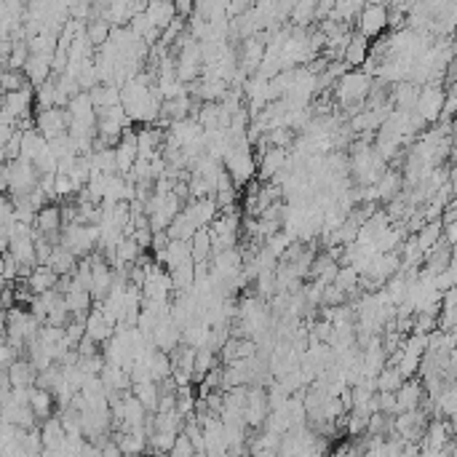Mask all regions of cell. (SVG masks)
<instances>
[{"label": "cell", "mask_w": 457, "mask_h": 457, "mask_svg": "<svg viewBox=\"0 0 457 457\" xmlns=\"http://www.w3.org/2000/svg\"><path fill=\"white\" fill-rule=\"evenodd\" d=\"M222 169L228 172L230 182H233V188H246L252 179H255L257 174V161L255 155H252V148L246 145V142H241V145H233V148L228 150V155L222 158Z\"/></svg>", "instance_id": "cell-1"}, {"label": "cell", "mask_w": 457, "mask_h": 457, "mask_svg": "<svg viewBox=\"0 0 457 457\" xmlns=\"http://www.w3.org/2000/svg\"><path fill=\"white\" fill-rule=\"evenodd\" d=\"M335 89H337V99H340L342 108L350 110V105L353 108H361L363 96H369V91H372V78L366 72H361V70H348L337 81Z\"/></svg>", "instance_id": "cell-2"}, {"label": "cell", "mask_w": 457, "mask_h": 457, "mask_svg": "<svg viewBox=\"0 0 457 457\" xmlns=\"http://www.w3.org/2000/svg\"><path fill=\"white\" fill-rule=\"evenodd\" d=\"M444 96H446V91H442V86H439V83H428L425 89H420L417 102H415V112L423 118V123H436V121H439Z\"/></svg>", "instance_id": "cell-3"}, {"label": "cell", "mask_w": 457, "mask_h": 457, "mask_svg": "<svg viewBox=\"0 0 457 457\" xmlns=\"http://www.w3.org/2000/svg\"><path fill=\"white\" fill-rule=\"evenodd\" d=\"M67 126H70L67 110L51 108V110H41V112L35 115V131H38L46 142H51L56 136H65L67 134Z\"/></svg>", "instance_id": "cell-4"}, {"label": "cell", "mask_w": 457, "mask_h": 457, "mask_svg": "<svg viewBox=\"0 0 457 457\" xmlns=\"http://www.w3.org/2000/svg\"><path fill=\"white\" fill-rule=\"evenodd\" d=\"M359 35L361 38H377L382 30L388 27V6L382 3H372V6H363L361 14H359Z\"/></svg>", "instance_id": "cell-5"}, {"label": "cell", "mask_w": 457, "mask_h": 457, "mask_svg": "<svg viewBox=\"0 0 457 457\" xmlns=\"http://www.w3.org/2000/svg\"><path fill=\"white\" fill-rule=\"evenodd\" d=\"M270 406H268V390L262 385H255V388H246V404H243V423L252 425V428H259L268 417Z\"/></svg>", "instance_id": "cell-6"}, {"label": "cell", "mask_w": 457, "mask_h": 457, "mask_svg": "<svg viewBox=\"0 0 457 457\" xmlns=\"http://www.w3.org/2000/svg\"><path fill=\"white\" fill-rule=\"evenodd\" d=\"M30 105H35V94L32 89H19V91H11V94L0 96V110L11 118V121H22L30 115Z\"/></svg>", "instance_id": "cell-7"}, {"label": "cell", "mask_w": 457, "mask_h": 457, "mask_svg": "<svg viewBox=\"0 0 457 457\" xmlns=\"http://www.w3.org/2000/svg\"><path fill=\"white\" fill-rule=\"evenodd\" d=\"M8 255L16 259L19 268H35L38 259H35V243H32V236H14L8 241Z\"/></svg>", "instance_id": "cell-8"}, {"label": "cell", "mask_w": 457, "mask_h": 457, "mask_svg": "<svg viewBox=\"0 0 457 457\" xmlns=\"http://www.w3.org/2000/svg\"><path fill=\"white\" fill-rule=\"evenodd\" d=\"M51 59L54 56H38V54H30L27 56V65H25V78H27L30 86H41V83H46L49 78H51Z\"/></svg>", "instance_id": "cell-9"}, {"label": "cell", "mask_w": 457, "mask_h": 457, "mask_svg": "<svg viewBox=\"0 0 457 457\" xmlns=\"http://www.w3.org/2000/svg\"><path fill=\"white\" fill-rule=\"evenodd\" d=\"M89 99H91V108H94V115H96L102 110L121 105V89L115 83H99L96 89L89 91Z\"/></svg>", "instance_id": "cell-10"}, {"label": "cell", "mask_w": 457, "mask_h": 457, "mask_svg": "<svg viewBox=\"0 0 457 457\" xmlns=\"http://www.w3.org/2000/svg\"><path fill=\"white\" fill-rule=\"evenodd\" d=\"M185 214L193 219V225L195 228H209L212 222H214V217H217V203H214V198H201V201H193L190 206H185L182 209Z\"/></svg>", "instance_id": "cell-11"}, {"label": "cell", "mask_w": 457, "mask_h": 457, "mask_svg": "<svg viewBox=\"0 0 457 457\" xmlns=\"http://www.w3.org/2000/svg\"><path fill=\"white\" fill-rule=\"evenodd\" d=\"M396 406H399V415L401 412H417L420 399H423V385L417 380H404V385L396 393Z\"/></svg>", "instance_id": "cell-12"}, {"label": "cell", "mask_w": 457, "mask_h": 457, "mask_svg": "<svg viewBox=\"0 0 457 457\" xmlns=\"http://www.w3.org/2000/svg\"><path fill=\"white\" fill-rule=\"evenodd\" d=\"M56 278H59V276H56L51 268H46V265H35V268H32V273H30V278L25 283H27L30 295L38 297V295L51 292V289L56 286Z\"/></svg>", "instance_id": "cell-13"}, {"label": "cell", "mask_w": 457, "mask_h": 457, "mask_svg": "<svg viewBox=\"0 0 457 457\" xmlns=\"http://www.w3.org/2000/svg\"><path fill=\"white\" fill-rule=\"evenodd\" d=\"M115 446L121 457H139L148 449V436L145 430H131V433H118L115 436Z\"/></svg>", "instance_id": "cell-14"}, {"label": "cell", "mask_w": 457, "mask_h": 457, "mask_svg": "<svg viewBox=\"0 0 457 457\" xmlns=\"http://www.w3.org/2000/svg\"><path fill=\"white\" fill-rule=\"evenodd\" d=\"M8 385L11 388H30V385H35V377H38V372H35V366L27 361V359H16L11 366H8Z\"/></svg>", "instance_id": "cell-15"}, {"label": "cell", "mask_w": 457, "mask_h": 457, "mask_svg": "<svg viewBox=\"0 0 457 457\" xmlns=\"http://www.w3.org/2000/svg\"><path fill=\"white\" fill-rule=\"evenodd\" d=\"M112 335H115V326H110V323L102 318L99 310H89V316H86V337L99 345V342H108Z\"/></svg>", "instance_id": "cell-16"}, {"label": "cell", "mask_w": 457, "mask_h": 457, "mask_svg": "<svg viewBox=\"0 0 457 457\" xmlns=\"http://www.w3.org/2000/svg\"><path fill=\"white\" fill-rule=\"evenodd\" d=\"M193 262L190 257V241H169V246L163 249V270H174L179 265Z\"/></svg>", "instance_id": "cell-17"}, {"label": "cell", "mask_w": 457, "mask_h": 457, "mask_svg": "<svg viewBox=\"0 0 457 457\" xmlns=\"http://www.w3.org/2000/svg\"><path fill=\"white\" fill-rule=\"evenodd\" d=\"M30 412L35 415V420H49L54 412V396L43 388H30Z\"/></svg>", "instance_id": "cell-18"}, {"label": "cell", "mask_w": 457, "mask_h": 457, "mask_svg": "<svg viewBox=\"0 0 457 457\" xmlns=\"http://www.w3.org/2000/svg\"><path fill=\"white\" fill-rule=\"evenodd\" d=\"M417 94H420V86H415V83H396V89L390 91V105L409 112V110H415Z\"/></svg>", "instance_id": "cell-19"}, {"label": "cell", "mask_w": 457, "mask_h": 457, "mask_svg": "<svg viewBox=\"0 0 457 457\" xmlns=\"http://www.w3.org/2000/svg\"><path fill=\"white\" fill-rule=\"evenodd\" d=\"M75 265H78V259L70 255L67 249H62L59 243L51 249V257H49V262H46V268H51L56 276H70V273L75 270Z\"/></svg>", "instance_id": "cell-20"}, {"label": "cell", "mask_w": 457, "mask_h": 457, "mask_svg": "<svg viewBox=\"0 0 457 457\" xmlns=\"http://www.w3.org/2000/svg\"><path fill=\"white\" fill-rule=\"evenodd\" d=\"M442 241V225H439V219L436 222H425L423 228L417 230V236H415V243H417V249H420V255L425 257L436 246V243Z\"/></svg>", "instance_id": "cell-21"}, {"label": "cell", "mask_w": 457, "mask_h": 457, "mask_svg": "<svg viewBox=\"0 0 457 457\" xmlns=\"http://www.w3.org/2000/svg\"><path fill=\"white\" fill-rule=\"evenodd\" d=\"M366 54H369V41L366 38H361V35H353L348 43V49L342 51V62L350 67H359V65H363L366 62Z\"/></svg>", "instance_id": "cell-22"}, {"label": "cell", "mask_w": 457, "mask_h": 457, "mask_svg": "<svg viewBox=\"0 0 457 457\" xmlns=\"http://www.w3.org/2000/svg\"><path fill=\"white\" fill-rule=\"evenodd\" d=\"M145 16H148L150 27H155L163 32V30L169 27V22L174 19V6H172V3H148Z\"/></svg>", "instance_id": "cell-23"}, {"label": "cell", "mask_w": 457, "mask_h": 457, "mask_svg": "<svg viewBox=\"0 0 457 457\" xmlns=\"http://www.w3.org/2000/svg\"><path fill=\"white\" fill-rule=\"evenodd\" d=\"M131 396L145 406L148 415H155V404H158V382H153V380H150V382H136V385H131Z\"/></svg>", "instance_id": "cell-24"}, {"label": "cell", "mask_w": 457, "mask_h": 457, "mask_svg": "<svg viewBox=\"0 0 457 457\" xmlns=\"http://www.w3.org/2000/svg\"><path fill=\"white\" fill-rule=\"evenodd\" d=\"M217 366V353L212 348H198L195 359H193V382H201L203 377L209 375Z\"/></svg>", "instance_id": "cell-25"}, {"label": "cell", "mask_w": 457, "mask_h": 457, "mask_svg": "<svg viewBox=\"0 0 457 457\" xmlns=\"http://www.w3.org/2000/svg\"><path fill=\"white\" fill-rule=\"evenodd\" d=\"M46 145H49V142H46L38 131H25V134H22V153H19V158L32 163L43 150H46Z\"/></svg>", "instance_id": "cell-26"}, {"label": "cell", "mask_w": 457, "mask_h": 457, "mask_svg": "<svg viewBox=\"0 0 457 457\" xmlns=\"http://www.w3.org/2000/svg\"><path fill=\"white\" fill-rule=\"evenodd\" d=\"M401 385H404V377L399 375L396 366H382L375 377V390H380V393H396Z\"/></svg>", "instance_id": "cell-27"}, {"label": "cell", "mask_w": 457, "mask_h": 457, "mask_svg": "<svg viewBox=\"0 0 457 457\" xmlns=\"http://www.w3.org/2000/svg\"><path fill=\"white\" fill-rule=\"evenodd\" d=\"M377 201H390V198H396V193L401 188V174L399 172H385V174L377 179Z\"/></svg>", "instance_id": "cell-28"}, {"label": "cell", "mask_w": 457, "mask_h": 457, "mask_svg": "<svg viewBox=\"0 0 457 457\" xmlns=\"http://www.w3.org/2000/svg\"><path fill=\"white\" fill-rule=\"evenodd\" d=\"M340 289V292H345V295H353L356 289H359V273L350 268V265H345V268L337 270L335 281H332Z\"/></svg>", "instance_id": "cell-29"}, {"label": "cell", "mask_w": 457, "mask_h": 457, "mask_svg": "<svg viewBox=\"0 0 457 457\" xmlns=\"http://www.w3.org/2000/svg\"><path fill=\"white\" fill-rule=\"evenodd\" d=\"M295 241V236L292 233H276V236H270V238H265V243H262V249L265 252H270V255L276 257V259H281V255L289 249V243Z\"/></svg>", "instance_id": "cell-30"}, {"label": "cell", "mask_w": 457, "mask_h": 457, "mask_svg": "<svg viewBox=\"0 0 457 457\" xmlns=\"http://www.w3.org/2000/svg\"><path fill=\"white\" fill-rule=\"evenodd\" d=\"M30 83L25 78V72H14V70H6L0 72V91L3 94H11V91H19V89H27Z\"/></svg>", "instance_id": "cell-31"}, {"label": "cell", "mask_w": 457, "mask_h": 457, "mask_svg": "<svg viewBox=\"0 0 457 457\" xmlns=\"http://www.w3.org/2000/svg\"><path fill=\"white\" fill-rule=\"evenodd\" d=\"M289 19H292L295 25H300V27H305L310 19H316V3L308 0V3H297V6H292Z\"/></svg>", "instance_id": "cell-32"}, {"label": "cell", "mask_w": 457, "mask_h": 457, "mask_svg": "<svg viewBox=\"0 0 457 457\" xmlns=\"http://www.w3.org/2000/svg\"><path fill=\"white\" fill-rule=\"evenodd\" d=\"M430 281H433V289H436L439 295L452 292V289H455V265H449V268H444L442 273L430 276Z\"/></svg>", "instance_id": "cell-33"}, {"label": "cell", "mask_w": 457, "mask_h": 457, "mask_svg": "<svg viewBox=\"0 0 457 457\" xmlns=\"http://www.w3.org/2000/svg\"><path fill=\"white\" fill-rule=\"evenodd\" d=\"M27 43H14V49H11V54H8V70H14V72H22L25 65H27Z\"/></svg>", "instance_id": "cell-34"}, {"label": "cell", "mask_w": 457, "mask_h": 457, "mask_svg": "<svg viewBox=\"0 0 457 457\" xmlns=\"http://www.w3.org/2000/svg\"><path fill=\"white\" fill-rule=\"evenodd\" d=\"M169 457H195V446L190 444V439L185 433H179L174 439V446H172Z\"/></svg>", "instance_id": "cell-35"}, {"label": "cell", "mask_w": 457, "mask_h": 457, "mask_svg": "<svg viewBox=\"0 0 457 457\" xmlns=\"http://www.w3.org/2000/svg\"><path fill=\"white\" fill-rule=\"evenodd\" d=\"M14 222V203L8 195H0V225H11Z\"/></svg>", "instance_id": "cell-36"}, {"label": "cell", "mask_w": 457, "mask_h": 457, "mask_svg": "<svg viewBox=\"0 0 457 457\" xmlns=\"http://www.w3.org/2000/svg\"><path fill=\"white\" fill-rule=\"evenodd\" d=\"M14 126H0V148H6V142L14 136Z\"/></svg>", "instance_id": "cell-37"}, {"label": "cell", "mask_w": 457, "mask_h": 457, "mask_svg": "<svg viewBox=\"0 0 457 457\" xmlns=\"http://www.w3.org/2000/svg\"><path fill=\"white\" fill-rule=\"evenodd\" d=\"M155 457H169V455H155Z\"/></svg>", "instance_id": "cell-38"}]
</instances>
